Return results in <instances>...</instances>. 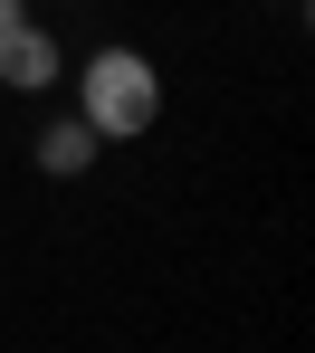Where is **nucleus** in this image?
<instances>
[{
  "label": "nucleus",
  "instance_id": "nucleus-3",
  "mask_svg": "<svg viewBox=\"0 0 315 353\" xmlns=\"http://www.w3.org/2000/svg\"><path fill=\"white\" fill-rule=\"evenodd\" d=\"M86 163H96V124H86V115L39 124V172H48V181H77Z\"/></svg>",
  "mask_w": 315,
  "mask_h": 353
},
{
  "label": "nucleus",
  "instance_id": "nucleus-2",
  "mask_svg": "<svg viewBox=\"0 0 315 353\" xmlns=\"http://www.w3.org/2000/svg\"><path fill=\"white\" fill-rule=\"evenodd\" d=\"M58 77H67V48L39 29V19H19V29L0 39V86H10V96H48Z\"/></svg>",
  "mask_w": 315,
  "mask_h": 353
},
{
  "label": "nucleus",
  "instance_id": "nucleus-4",
  "mask_svg": "<svg viewBox=\"0 0 315 353\" xmlns=\"http://www.w3.org/2000/svg\"><path fill=\"white\" fill-rule=\"evenodd\" d=\"M19 19H29V0H0V39H10V29H19Z\"/></svg>",
  "mask_w": 315,
  "mask_h": 353
},
{
  "label": "nucleus",
  "instance_id": "nucleus-1",
  "mask_svg": "<svg viewBox=\"0 0 315 353\" xmlns=\"http://www.w3.org/2000/svg\"><path fill=\"white\" fill-rule=\"evenodd\" d=\"M77 115L96 124V143H134V134H153V115H163V77H153V58H134V48H96V58L77 67Z\"/></svg>",
  "mask_w": 315,
  "mask_h": 353
}]
</instances>
